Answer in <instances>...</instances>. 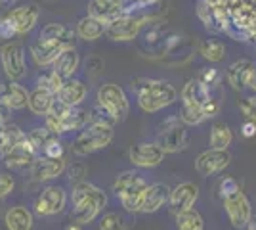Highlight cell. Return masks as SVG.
<instances>
[{"mask_svg": "<svg viewBox=\"0 0 256 230\" xmlns=\"http://www.w3.org/2000/svg\"><path fill=\"white\" fill-rule=\"evenodd\" d=\"M199 197V188L193 182H180L178 186H174L170 190V197H168V209L170 213L176 217L184 211L192 209L195 205Z\"/></svg>", "mask_w": 256, "mask_h": 230, "instance_id": "obj_19", "label": "cell"}, {"mask_svg": "<svg viewBox=\"0 0 256 230\" xmlns=\"http://www.w3.org/2000/svg\"><path fill=\"white\" fill-rule=\"evenodd\" d=\"M248 228L256 230V217H254V215H252V219H250V224H248Z\"/></svg>", "mask_w": 256, "mask_h": 230, "instance_id": "obj_46", "label": "cell"}, {"mask_svg": "<svg viewBox=\"0 0 256 230\" xmlns=\"http://www.w3.org/2000/svg\"><path fill=\"white\" fill-rule=\"evenodd\" d=\"M88 96V87L80 79H65L64 87L58 94V100L64 104V106H69V108H76L80 106L82 102Z\"/></svg>", "mask_w": 256, "mask_h": 230, "instance_id": "obj_24", "label": "cell"}, {"mask_svg": "<svg viewBox=\"0 0 256 230\" xmlns=\"http://www.w3.org/2000/svg\"><path fill=\"white\" fill-rule=\"evenodd\" d=\"M239 111L243 113V117L248 121L256 123V96H246V98L239 100Z\"/></svg>", "mask_w": 256, "mask_h": 230, "instance_id": "obj_38", "label": "cell"}, {"mask_svg": "<svg viewBox=\"0 0 256 230\" xmlns=\"http://www.w3.org/2000/svg\"><path fill=\"white\" fill-rule=\"evenodd\" d=\"M232 161V155L228 150H204L195 159V169L201 176H214L220 175Z\"/></svg>", "mask_w": 256, "mask_h": 230, "instance_id": "obj_16", "label": "cell"}, {"mask_svg": "<svg viewBox=\"0 0 256 230\" xmlns=\"http://www.w3.org/2000/svg\"><path fill=\"white\" fill-rule=\"evenodd\" d=\"M40 18L36 4H20L0 16V41H10L16 37L31 33Z\"/></svg>", "mask_w": 256, "mask_h": 230, "instance_id": "obj_4", "label": "cell"}, {"mask_svg": "<svg viewBox=\"0 0 256 230\" xmlns=\"http://www.w3.org/2000/svg\"><path fill=\"white\" fill-rule=\"evenodd\" d=\"M241 134H243L245 138H252V136H256V123L254 121L246 119L245 123H243V127H241Z\"/></svg>", "mask_w": 256, "mask_h": 230, "instance_id": "obj_41", "label": "cell"}, {"mask_svg": "<svg viewBox=\"0 0 256 230\" xmlns=\"http://www.w3.org/2000/svg\"><path fill=\"white\" fill-rule=\"evenodd\" d=\"M67 201H69V196H67L65 188L50 184V186L42 188V192L34 199V213L38 217H56V215L64 213Z\"/></svg>", "mask_w": 256, "mask_h": 230, "instance_id": "obj_11", "label": "cell"}, {"mask_svg": "<svg viewBox=\"0 0 256 230\" xmlns=\"http://www.w3.org/2000/svg\"><path fill=\"white\" fill-rule=\"evenodd\" d=\"M132 90L136 94L138 106L146 113H157L178 100V90L168 81H162V79L140 77L136 81H132Z\"/></svg>", "mask_w": 256, "mask_h": 230, "instance_id": "obj_3", "label": "cell"}, {"mask_svg": "<svg viewBox=\"0 0 256 230\" xmlns=\"http://www.w3.org/2000/svg\"><path fill=\"white\" fill-rule=\"evenodd\" d=\"M197 81L203 85L206 90H220L222 88V73L214 67H204L203 71L199 73Z\"/></svg>", "mask_w": 256, "mask_h": 230, "instance_id": "obj_34", "label": "cell"}, {"mask_svg": "<svg viewBox=\"0 0 256 230\" xmlns=\"http://www.w3.org/2000/svg\"><path fill=\"white\" fill-rule=\"evenodd\" d=\"M2 69L10 81H22L27 75V58L22 43H8L0 48Z\"/></svg>", "mask_w": 256, "mask_h": 230, "instance_id": "obj_13", "label": "cell"}, {"mask_svg": "<svg viewBox=\"0 0 256 230\" xmlns=\"http://www.w3.org/2000/svg\"><path fill=\"white\" fill-rule=\"evenodd\" d=\"M16 188V180L10 173H0V199L8 197Z\"/></svg>", "mask_w": 256, "mask_h": 230, "instance_id": "obj_40", "label": "cell"}, {"mask_svg": "<svg viewBox=\"0 0 256 230\" xmlns=\"http://www.w3.org/2000/svg\"><path fill=\"white\" fill-rule=\"evenodd\" d=\"M115 127L109 125H98V123H88L82 131L76 134V138L71 144V152L75 155H92L96 152L106 150L109 144L113 142L115 136Z\"/></svg>", "mask_w": 256, "mask_h": 230, "instance_id": "obj_7", "label": "cell"}, {"mask_svg": "<svg viewBox=\"0 0 256 230\" xmlns=\"http://www.w3.org/2000/svg\"><path fill=\"white\" fill-rule=\"evenodd\" d=\"M64 230H82V224H69V226H65Z\"/></svg>", "mask_w": 256, "mask_h": 230, "instance_id": "obj_45", "label": "cell"}, {"mask_svg": "<svg viewBox=\"0 0 256 230\" xmlns=\"http://www.w3.org/2000/svg\"><path fill=\"white\" fill-rule=\"evenodd\" d=\"M4 222L8 230H32L34 219H32V213L25 205H14L6 211Z\"/></svg>", "mask_w": 256, "mask_h": 230, "instance_id": "obj_26", "label": "cell"}, {"mask_svg": "<svg viewBox=\"0 0 256 230\" xmlns=\"http://www.w3.org/2000/svg\"><path fill=\"white\" fill-rule=\"evenodd\" d=\"M90 121V111L82 110L80 106L76 108H69L64 106L60 100H56L54 108L50 113L46 115V127L54 132V134H67L73 131H82Z\"/></svg>", "mask_w": 256, "mask_h": 230, "instance_id": "obj_6", "label": "cell"}, {"mask_svg": "<svg viewBox=\"0 0 256 230\" xmlns=\"http://www.w3.org/2000/svg\"><path fill=\"white\" fill-rule=\"evenodd\" d=\"M248 88H250L252 92H256V67H254V71H252V75H250V81H248Z\"/></svg>", "mask_w": 256, "mask_h": 230, "instance_id": "obj_44", "label": "cell"}, {"mask_svg": "<svg viewBox=\"0 0 256 230\" xmlns=\"http://www.w3.org/2000/svg\"><path fill=\"white\" fill-rule=\"evenodd\" d=\"M0 100L14 111L25 110L29 106V92L27 88L20 85V81H8L0 87Z\"/></svg>", "mask_w": 256, "mask_h": 230, "instance_id": "obj_21", "label": "cell"}, {"mask_svg": "<svg viewBox=\"0 0 256 230\" xmlns=\"http://www.w3.org/2000/svg\"><path fill=\"white\" fill-rule=\"evenodd\" d=\"M0 155L8 169H25L31 167L40 153L34 150L27 132H23L18 125L6 123L0 129Z\"/></svg>", "mask_w": 256, "mask_h": 230, "instance_id": "obj_1", "label": "cell"}, {"mask_svg": "<svg viewBox=\"0 0 256 230\" xmlns=\"http://www.w3.org/2000/svg\"><path fill=\"white\" fill-rule=\"evenodd\" d=\"M64 83H65V79L60 75V73H56L54 69L50 71V73H44V75L36 81V85H42V87L50 88L56 96L60 94V90H62V87H64Z\"/></svg>", "mask_w": 256, "mask_h": 230, "instance_id": "obj_36", "label": "cell"}, {"mask_svg": "<svg viewBox=\"0 0 256 230\" xmlns=\"http://www.w3.org/2000/svg\"><path fill=\"white\" fill-rule=\"evenodd\" d=\"M176 230H204V220L195 207L176 215Z\"/></svg>", "mask_w": 256, "mask_h": 230, "instance_id": "obj_30", "label": "cell"}, {"mask_svg": "<svg viewBox=\"0 0 256 230\" xmlns=\"http://www.w3.org/2000/svg\"><path fill=\"white\" fill-rule=\"evenodd\" d=\"M159 0H126L128 4V12H132V8H146V6H151V4H157Z\"/></svg>", "mask_w": 256, "mask_h": 230, "instance_id": "obj_42", "label": "cell"}, {"mask_svg": "<svg viewBox=\"0 0 256 230\" xmlns=\"http://www.w3.org/2000/svg\"><path fill=\"white\" fill-rule=\"evenodd\" d=\"M254 67H256L254 62L252 60H246V58H241V60L234 62L232 66L228 67V73H226L228 85L234 88V90H243V88H246Z\"/></svg>", "mask_w": 256, "mask_h": 230, "instance_id": "obj_22", "label": "cell"}, {"mask_svg": "<svg viewBox=\"0 0 256 230\" xmlns=\"http://www.w3.org/2000/svg\"><path fill=\"white\" fill-rule=\"evenodd\" d=\"M107 207V194L92 182H76L71 192V219L76 224H90Z\"/></svg>", "mask_w": 256, "mask_h": 230, "instance_id": "obj_2", "label": "cell"}, {"mask_svg": "<svg viewBox=\"0 0 256 230\" xmlns=\"http://www.w3.org/2000/svg\"><path fill=\"white\" fill-rule=\"evenodd\" d=\"M239 190H241V186H239V182L235 180L234 176H224L218 182V196H220V199L232 196V194L239 192Z\"/></svg>", "mask_w": 256, "mask_h": 230, "instance_id": "obj_37", "label": "cell"}, {"mask_svg": "<svg viewBox=\"0 0 256 230\" xmlns=\"http://www.w3.org/2000/svg\"><path fill=\"white\" fill-rule=\"evenodd\" d=\"M67 169L65 157H48L38 155L36 161L31 165V176L34 182H50L54 178L62 176Z\"/></svg>", "mask_w": 256, "mask_h": 230, "instance_id": "obj_17", "label": "cell"}, {"mask_svg": "<svg viewBox=\"0 0 256 230\" xmlns=\"http://www.w3.org/2000/svg\"><path fill=\"white\" fill-rule=\"evenodd\" d=\"M75 46L69 41L64 39H54V37H38L34 43L31 44V58L32 62L38 67H48L52 66L54 62L58 60V56L64 52L65 48Z\"/></svg>", "mask_w": 256, "mask_h": 230, "instance_id": "obj_12", "label": "cell"}, {"mask_svg": "<svg viewBox=\"0 0 256 230\" xmlns=\"http://www.w3.org/2000/svg\"><path fill=\"white\" fill-rule=\"evenodd\" d=\"M10 111H12L10 108H8V106H6V104L0 100V129H2V127L8 123V119H10Z\"/></svg>", "mask_w": 256, "mask_h": 230, "instance_id": "obj_43", "label": "cell"}, {"mask_svg": "<svg viewBox=\"0 0 256 230\" xmlns=\"http://www.w3.org/2000/svg\"><path fill=\"white\" fill-rule=\"evenodd\" d=\"M40 155H48V157H65V146L64 142L56 136L54 140H50L48 142V146L42 150V153Z\"/></svg>", "mask_w": 256, "mask_h": 230, "instance_id": "obj_39", "label": "cell"}, {"mask_svg": "<svg viewBox=\"0 0 256 230\" xmlns=\"http://www.w3.org/2000/svg\"><path fill=\"white\" fill-rule=\"evenodd\" d=\"M184 125L188 127H195V125H201L203 121H206V115L201 106H188V104H182V111L178 113Z\"/></svg>", "mask_w": 256, "mask_h": 230, "instance_id": "obj_33", "label": "cell"}, {"mask_svg": "<svg viewBox=\"0 0 256 230\" xmlns=\"http://www.w3.org/2000/svg\"><path fill=\"white\" fill-rule=\"evenodd\" d=\"M199 54L203 56L206 62L218 64L226 58V44L220 43L218 39H206L199 44Z\"/></svg>", "mask_w": 256, "mask_h": 230, "instance_id": "obj_29", "label": "cell"}, {"mask_svg": "<svg viewBox=\"0 0 256 230\" xmlns=\"http://www.w3.org/2000/svg\"><path fill=\"white\" fill-rule=\"evenodd\" d=\"M222 203H224L226 215L234 228H248L250 219H252V203L243 190L224 197Z\"/></svg>", "mask_w": 256, "mask_h": 230, "instance_id": "obj_14", "label": "cell"}, {"mask_svg": "<svg viewBox=\"0 0 256 230\" xmlns=\"http://www.w3.org/2000/svg\"><path fill=\"white\" fill-rule=\"evenodd\" d=\"M234 142V132L226 123H216L210 129V136H208V144L214 150H228Z\"/></svg>", "mask_w": 256, "mask_h": 230, "instance_id": "obj_28", "label": "cell"}, {"mask_svg": "<svg viewBox=\"0 0 256 230\" xmlns=\"http://www.w3.org/2000/svg\"><path fill=\"white\" fill-rule=\"evenodd\" d=\"M78 66H80V56H78L75 46H69L58 56V60L52 64V69L56 73H60L64 79H71L76 73Z\"/></svg>", "mask_w": 256, "mask_h": 230, "instance_id": "obj_25", "label": "cell"}, {"mask_svg": "<svg viewBox=\"0 0 256 230\" xmlns=\"http://www.w3.org/2000/svg\"><path fill=\"white\" fill-rule=\"evenodd\" d=\"M248 230H252V228H248Z\"/></svg>", "mask_w": 256, "mask_h": 230, "instance_id": "obj_48", "label": "cell"}, {"mask_svg": "<svg viewBox=\"0 0 256 230\" xmlns=\"http://www.w3.org/2000/svg\"><path fill=\"white\" fill-rule=\"evenodd\" d=\"M27 136H29L31 144L34 146V150H36L38 153H42V150L48 146V142L54 140L58 134H54V132L44 125V127H34L32 131L27 132Z\"/></svg>", "mask_w": 256, "mask_h": 230, "instance_id": "obj_32", "label": "cell"}, {"mask_svg": "<svg viewBox=\"0 0 256 230\" xmlns=\"http://www.w3.org/2000/svg\"><path fill=\"white\" fill-rule=\"evenodd\" d=\"M36 85V83H34ZM56 100H58V96L54 94L50 88L42 87V85H36V87L32 88L31 92H29V110H31V113H34V115H40V117H46L48 113H50V110L54 108V104H56Z\"/></svg>", "mask_w": 256, "mask_h": 230, "instance_id": "obj_23", "label": "cell"}, {"mask_svg": "<svg viewBox=\"0 0 256 230\" xmlns=\"http://www.w3.org/2000/svg\"><path fill=\"white\" fill-rule=\"evenodd\" d=\"M100 230H128V220L120 213H106L100 217Z\"/></svg>", "mask_w": 256, "mask_h": 230, "instance_id": "obj_35", "label": "cell"}, {"mask_svg": "<svg viewBox=\"0 0 256 230\" xmlns=\"http://www.w3.org/2000/svg\"><path fill=\"white\" fill-rule=\"evenodd\" d=\"M75 33L78 39H82L86 43H94L100 37L106 35V25L100 20H96V18H92V16H84L76 23Z\"/></svg>", "mask_w": 256, "mask_h": 230, "instance_id": "obj_27", "label": "cell"}, {"mask_svg": "<svg viewBox=\"0 0 256 230\" xmlns=\"http://www.w3.org/2000/svg\"><path fill=\"white\" fill-rule=\"evenodd\" d=\"M128 12L126 0H90L88 2V16L96 18L104 25L118 20Z\"/></svg>", "mask_w": 256, "mask_h": 230, "instance_id": "obj_18", "label": "cell"}, {"mask_svg": "<svg viewBox=\"0 0 256 230\" xmlns=\"http://www.w3.org/2000/svg\"><path fill=\"white\" fill-rule=\"evenodd\" d=\"M150 186V182L136 171H122L117 178L113 180L111 192L120 199V205L128 213H140L142 205V197L146 188Z\"/></svg>", "mask_w": 256, "mask_h": 230, "instance_id": "obj_5", "label": "cell"}, {"mask_svg": "<svg viewBox=\"0 0 256 230\" xmlns=\"http://www.w3.org/2000/svg\"><path fill=\"white\" fill-rule=\"evenodd\" d=\"M170 190L162 182H155L150 184L144 192L142 197V205H140V213H157L160 207H164V203H168L170 197Z\"/></svg>", "mask_w": 256, "mask_h": 230, "instance_id": "obj_20", "label": "cell"}, {"mask_svg": "<svg viewBox=\"0 0 256 230\" xmlns=\"http://www.w3.org/2000/svg\"><path fill=\"white\" fill-rule=\"evenodd\" d=\"M0 4H4V0H0Z\"/></svg>", "mask_w": 256, "mask_h": 230, "instance_id": "obj_47", "label": "cell"}, {"mask_svg": "<svg viewBox=\"0 0 256 230\" xmlns=\"http://www.w3.org/2000/svg\"><path fill=\"white\" fill-rule=\"evenodd\" d=\"M197 18L204 25V29H208L210 33H222L218 20H216V14H214V8L210 6L208 0H199L197 2Z\"/></svg>", "mask_w": 256, "mask_h": 230, "instance_id": "obj_31", "label": "cell"}, {"mask_svg": "<svg viewBox=\"0 0 256 230\" xmlns=\"http://www.w3.org/2000/svg\"><path fill=\"white\" fill-rule=\"evenodd\" d=\"M128 159L138 169H153L162 163L164 150L157 142H138L128 150Z\"/></svg>", "mask_w": 256, "mask_h": 230, "instance_id": "obj_15", "label": "cell"}, {"mask_svg": "<svg viewBox=\"0 0 256 230\" xmlns=\"http://www.w3.org/2000/svg\"><path fill=\"white\" fill-rule=\"evenodd\" d=\"M157 20H159L157 16H150V14L126 12L118 20L106 25V35L113 43H128V41H134L146 25H150L151 22H157Z\"/></svg>", "mask_w": 256, "mask_h": 230, "instance_id": "obj_8", "label": "cell"}, {"mask_svg": "<svg viewBox=\"0 0 256 230\" xmlns=\"http://www.w3.org/2000/svg\"><path fill=\"white\" fill-rule=\"evenodd\" d=\"M98 104L104 111H107L113 119L120 123L126 119L128 111H130V102H128L126 92L115 83H104L98 88Z\"/></svg>", "mask_w": 256, "mask_h": 230, "instance_id": "obj_9", "label": "cell"}, {"mask_svg": "<svg viewBox=\"0 0 256 230\" xmlns=\"http://www.w3.org/2000/svg\"><path fill=\"white\" fill-rule=\"evenodd\" d=\"M155 142L164 150V153H176L186 150V146H188V131H186V125L182 123L180 115H172V117L160 123Z\"/></svg>", "mask_w": 256, "mask_h": 230, "instance_id": "obj_10", "label": "cell"}]
</instances>
